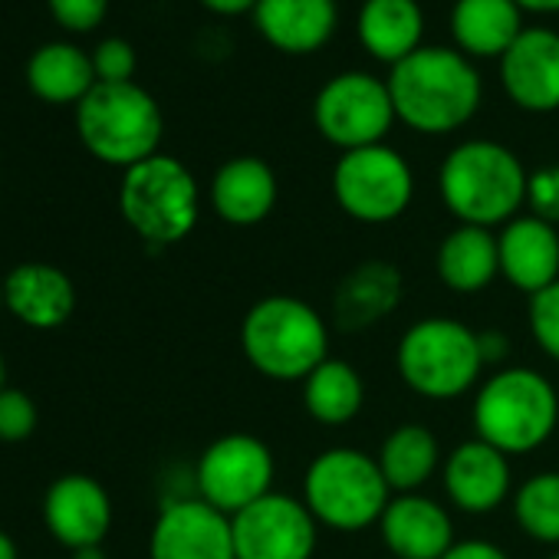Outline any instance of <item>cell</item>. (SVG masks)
I'll use <instances>...</instances> for the list:
<instances>
[{
	"instance_id": "1",
	"label": "cell",
	"mask_w": 559,
	"mask_h": 559,
	"mask_svg": "<svg viewBox=\"0 0 559 559\" xmlns=\"http://www.w3.org/2000/svg\"><path fill=\"white\" fill-rule=\"evenodd\" d=\"M389 93L395 116L428 135L461 129L480 106V76L471 60L448 47H418L392 67Z\"/></svg>"
},
{
	"instance_id": "2",
	"label": "cell",
	"mask_w": 559,
	"mask_h": 559,
	"mask_svg": "<svg viewBox=\"0 0 559 559\" xmlns=\"http://www.w3.org/2000/svg\"><path fill=\"white\" fill-rule=\"evenodd\" d=\"M240 349L247 362L273 382H304L330 359L326 320L297 297H263L240 323Z\"/></svg>"
},
{
	"instance_id": "3",
	"label": "cell",
	"mask_w": 559,
	"mask_h": 559,
	"mask_svg": "<svg viewBox=\"0 0 559 559\" xmlns=\"http://www.w3.org/2000/svg\"><path fill=\"white\" fill-rule=\"evenodd\" d=\"M526 168L520 158L487 139L461 142L448 152L438 171L441 201L461 224L493 227L513 221L520 204H526Z\"/></svg>"
},
{
	"instance_id": "4",
	"label": "cell",
	"mask_w": 559,
	"mask_h": 559,
	"mask_svg": "<svg viewBox=\"0 0 559 559\" xmlns=\"http://www.w3.org/2000/svg\"><path fill=\"white\" fill-rule=\"evenodd\" d=\"M559 425L556 385L523 366L493 372L474 399V431L497 451L530 454L549 441Z\"/></svg>"
},
{
	"instance_id": "5",
	"label": "cell",
	"mask_w": 559,
	"mask_h": 559,
	"mask_svg": "<svg viewBox=\"0 0 559 559\" xmlns=\"http://www.w3.org/2000/svg\"><path fill=\"white\" fill-rule=\"evenodd\" d=\"M76 129L90 155L132 168L158 155L165 132L158 103L135 83H96L76 106Z\"/></svg>"
},
{
	"instance_id": "6",
	"label": "cell",
	"mask_w": 559,
	"mask_h": 559,
	"mask_svg": "<svg viewBox=\"0 0 559 559\" xmlns=\"http://www.w3.org/2000/svg\"><path fill=\"white\" fill-rule=\"evenodd\" d=\"M392 487L379 461L359 448H330L307 467L304 503L317 523L343 533H359L382 520Z\"/></svg>"
},
{
	"instance_id": "7",
	"label": "cell",
	"mask_w": 559,
	"mask_h": 559,
	"mask_svg": "<svg viewBox=\"0 0 559 559\" xmlns=\"http://www.w3.org/2000/svg\"><path fill=\"white\" fill-rule=\"evenodd\" d=\"M119 211L126 224L152 247L185 240L201 211L194 175L171 155H152L122 175Z\"/></svg>"
},
{
	"instance_id": "8",
	"label": "cell",
	"mask_w": 559,
	"mask_h": 559,
	"mask_svg": "<svg viewBox=\"0 0 559 559\" xmlns=\"http://www.w3.org/2000/svg\"><path fill=\"white\" fill-rule=\"evenodd\" d=\"M395 362L405 385L435 402L471 392L484 372L477 333L448 317H431L408 326Z\"/></svg>"
},
{
	"instance_id": "9",
	"label": "cell",
	"mask_w": 559,
	"mask_h": 559,
	"mask_svg": "<svg viewBox=\"0 0 559 559\" xmlns=\"http://www.w3.org/2000/svg\"><path fill=\"white\" fill-rule=\"evenodd\" d=\"M333 194L340 207L362 224H389L405 214L415 194L408 162L389 145L343 152L333 168Z\"/></svg>"
},
{
	"instance_id": "10",
	"label": "cell",
	"mask_w": 559,
	"mask_h": 559,
	"mask_svg": "<svg viewBox=\"0 0 559 559\" xmlns=\"http://www.w3.org/2000/svg\"><path fill=\"white\" fill-rule=\"evenodd\" d=\"M313 122L320 135L343 152L379 145L395 122L389 83L369 73L333 76L313 103Z\"/></svg>"
},
{
	"instance_id": "11",
	"label": "cell",
	"mask_w": 559,
	"mask_h": 559,
	"mask_svg": "<svg viewBox=\"0 0 559 559\" xmlns=\"http://www.w3.org/2000/svg\"><path fill=\"white\" fill-rule=\"evenodd\" d=\"M273 451L253 435H224L211 441L194 467L198 497L234 516L273 487Z\"/></svg>"
},
{
	"instance_id": "12",
	"label": "cell",
	"mask_w": 559,
	"mask_h": 559,
	"mask_svg": "<svg viewBox=\"0 0 559 559\" xmlns=\"http://www.w3.org/2000/svg\"><path fill=\"white\" fill-rule=\"evenodd\" d=\"M237 559H313L320 523L297 497L270 490L230 516Z\"/></svg>"
},
{
	"instance_id": "13",
	"label": "cell",
	"mask_w": 559,
	"mask_h": 559,
	"mask_svg": "<svg viewBox=\"0 0 559 559\" xmlns=\"http://www.w3.org/2000/svg\"><path fill=\"white\" fill-rule=\"evenodd\" d=\"M148 559H237L230 516L201 497L168 500L152 526Z\"/></svg>"
},
{
	"instance_id": "14",
	"label": "cell",
	"mask_w": 559,
	"mask_h": 559,
	"mask_svg": "<svg viewBox=\"0 0 559 559\" xmlns=\"http://www.w3.org/2000/svg\"><path fill=\"white\" fill-rule=\"evenodd\" d=\"M44 520L57 543L67 549L103 546L112 526V500L106 487L90 474H63L44 497Z\"/></svg>"
},
{
	"instance_id": "15",
	"label": "cell",
	"mask_w": 559,
	"mask_h": 559,
	"mask_svg": "<svg viewBox=\"0 0 559 559\" xmlns=\"http://www.w3.org/2000/svg\"><path fill=\"white\" fill-rule=\"evenodd\" d=\"M507 96L526 112L559 109V34L546 27L523 31L500 57Z\"/></svg>"
},
{
	"instance_id": "16",
	"label": "cell",
	"mask_w": 559,
	"mask_h": 559,
	"mask_svg": "<svg viewBox=\"0 0 559 559\" xmlns=\"http://www.w3.org/2000/svg\"><path fill=\"white\" fill-rule=\"evenodd\" d=\"M497 250L507 284L526 297H536L559 280V234L533 214L507 221L497 237Z\"/></svg>"
},
{
	"instance_id": "17",
	"label": "cell",
	"mask_w": 559,
	"mask_h": 559,
	"mask_svg": "<svg viewBox=\"0 0 559 559\" xmlns=\"http://www.w3.org/2000/svg\"><path fill=\"white\" fill-rule=\"evenodd\" d=\"M405 294L402 270L389 260H362L356 263L333 294V320L346 333L372 330L376 323L389 320Z\"/></svg>"
},
{
	"instance_id": "18",
	"label": "cell",
	"mask_w": 559,
	"mask_h": 559,
	"mask_svg": "<svg viewBox=\"0 0 559 559\" xmlns=\"http://www.w3.org/2000/svg\"><path fill=\"white\" fill-rule=\"evenodd\" d=\"M4 310L31 330H60L76 310V287L53 263H21L4 276Z\"/></svg>"
},
{
	"instance_id": "19",
	"label": "cell",
	"mask_w": 559,
	"mask_h": 559,
	"mask_svg": "<svg viewBox=\"0 0 559 559\" xmlns=\"http://www.w3.org/2000/svg\"><path fill=\"white\" fill-rule=\"evenodd\" d=\"M379 526L389 552L399 559H441L454 546V523L448 510L421 493L392 497Z\"/></svg>"
},
{
	"instance_id": "20",
	"label": "cell",
	"mask_w": 559,
	"mask_h": 559,
	"mask_svg": "<svg viewBox=\"0 0 559 559\" xmlns=\"http://www.w3.org/2000/svg\"><path fill=\"white\" fill-rule=\"evenodd\" d=\"M444 490L464 513H490L510 493V461L493 444L471 438L444 464Z\"/></svg>"
},
{
	"instance_id": "21",
	"label": "cell",
	"mask_w": 559,
	"mask_h": 559,
	"mask_svg": "<svg viewBox=\"0 0 559 559\" xmlns=\"http://www.w3.org/2000/svg\"><path fill=\"white\" fill-rule=\"evenodd\" d=\"M211 204L221 221L253 227L270 217L276 204V175L263 158L237 155L224 162L211 181Z\"/></svg>"
},
{
	"instance_id": "22",
	"label": "cell",
	"mask_w": 559,
	"mask_h": 559,
	"mask_svg": "<svg viewBox=\"0 0 559 559\" xmlns=\"http://www.w3.org/2000/svg\"><path fill=\"white\" fill-rule=\"evenodd\" d=\"M257 31L284 53H313L336 31V0H257Z\"/></svg>"
},
{
	"instance_id": "23",
	"label": "cell",
	"mask_w": 559,
	"mask_h": 559,
	"mask_svg": "<svg viewBox=\"0 0 559 559\" xmlns=\"http://www.w3.org/2000/svg\"><path fill=\"white\" fill-rule=\"evenodd\" d=\"M435 270L441 284L454 294H480L500 273V250L490 227L461 224L438 243Z\"/></svg>"
},
{
	"instance_id": "24",
	"label": "cell",
	"mask_w": 559,
	"mask_h": 559,
	"mask_svg": "<svg viewBox=\"0 0 559 559\" xmlns=\"http://www.w3.org/2000/svg\"><path fill=\"white\" fill-rule=\"evenodd\" d=\"M425 14L418 0H366L359 11L362 47L385 63H402L421 47Z\"/></svg>"
},
{
	"instance_id": "25",
	"label": "cell",
	"mask_w": 559,
	"mask_h": 559,
	"mask_svg": "<svg viewBox=\"0 0 559 559\" xmlns=\"http://www.w3.org/2000/svg\"><path fill=\"white\" fill-rule=\"evenodd\" d=\"M451 31L461 50L474 57H503L523 34L516 0H457Z\"/></svg>"
},
{
	"instance_id": "26",
	"label": "cell",
	"mask_w": 559,
	"mask_h": 559,
	"mask_svg": "<svg viewBox=\"0 0 559 559\" xmlns=\"http://www.w3.org/2000/svg\"><path fill=\"white\" fill-rule=\"evenodd\" d=\"M27 83L37 99L67 106V103H83L86 93L99 83L93 57H86L73 44H47L40 47L31 63H27Z\"/></svg>"
},
{
	"instance_id": "27",
	"label": "cell",
	"mask_w": 559,
	"mask_h": 559,
	"mask_svg": "<svg viewBox=\"0 0 559 559\" xmlns=\"http://www.w3.org/2000/svg\"><path fill=\"white\" fill-rule=\"evenodd\" d=\"M366 402V385L356 366L343 359H326L304 379V405L320 425H349Z\"/></svg>"
},
{
	"instance_id": "28",
	"label": "cell",
	"mask_w": 559,
	"mask_h": 559,
	"mask_svg": "<svg viewBox=\"0 0 559 559\" xmlns=\"http://www.w3.org/2000/svg\"><path fill=\"white\" fill-rule=\"evenodd\" d=\"M438 438L425 428V425H399L379 451V467L392 487V493H418L421 484H428V477L438 467Z\"/></svg>"
},
{
	"instance_id": "29",
	"label": "cell",
	"mask_w": 559,
	"mask_h": 559,
	"mask_svg": "<svg viewBox=\"0 0 559 559\" xmlns=\"http://www.w3.org/2000/svg\"><path fill=\"white\" fill-rule=\"evenodd\" d=\"M513 516L530 539L559 546V471L530 477L513 497Z\"/></svg>"
},
{
	"instance_id": "30",
	"label": "cell",
	"mask_w": 559,
	"mask_h": 559,
	"mask_svg": "<svg viewBox=\"0 0 559 559\" xmlns=\"http://www.w3.org/2000/svg\"><path fill=\"white\" fill-rule=\"evenodd\" d=\"M530 333L536 346L559 362V280L530 297Z\"/></svg>"
},
{
	"instance_id": "31",
	"label": "cell",
	"mask_w": 559,
	"mask_h": 559,
	"mask_svg": "<svg viewBox=\"0 0 559 559\" xmlns=\"http://www.w3.org/2000/svg\"><path fill=\"white\" fill-rule=\"evenodd\" d=\"M37 428V405L21 389H0V441H24Z\"/></svg>"
},
{
	"instance_id": "32",
	"label": "cell",
	"mask_w": 559,
	"mask_h": 559,
	"mask_svg": "<svg viewBox=\"0 0 559 559\" xmlns=\"http://www.w3.org/2000/svg\"><path fill=\"white\" fill-rule=\"evenodd\" d=\"M526 204H530L533 217H539L552 227L559 224V165H543L530 175Z\"/></svg>"
},
{
	"instance_id": "33",
	"label": "cell",
	"mask_w": 559,
	"mask_h": 559,
	"mask_svg": "<svg viewBox=\"0 0 559 559\" xmlns=\"http://www.w3.org/2000/svg\"><path fill=\"white\" fill-rule=\"evenodd\" d=\"M93 67H96V80L99 83H132V73H135V50L119 40V37H109L96 47L93 53Z\"/></svg>"
},
{
	"instance_id": "34",
	"label": "cell",
	"mask_w": 559,
	"mask_h": 559,
	"mask_svg": "<svg viewBox=\"0 0 559 559\" xmlns=\"http://www.w3.org/2000/svg\"><path fill=\"white\" fill-rule=\"evenodd\" d=\"M106 8H109V0H50L57 24L73 34L96 31L106 17Z\"/></svg>"
},
{
	"instance_id": "35",
	"label": "cell",
	"mask_w": 559,
	"mask_h": 559,
	"mask_svg": "<svg viewBox=\"0 0 559 559\" xmlns=\"http://www.w3.org/2000/svg\"><path fill=\"white\" fill-rule=\"evenodd\" d=\"M441 559H510V556L490 539H461Z\"/></svg>"
},
{
	"instance_id": "36",
	"label": "cell",
	"mask_w": 559,
	"mask_h": 559,
	"mask_svg": "<svg viewBox=\"0 0 559 559\" xmlns=\"http://www.w3.org/2000/svg\"><path fill=\"white\" fill-rule=\"evenodd\" d=\"M477 343H480V356H484V366H497L500 359H507L510 353V340L497 330H484L477 333Z\"/></svg>"
},
{
	"instance_id": "37",
	"label": "cell",
	"mask_w": 559,
	"mask_h": 559,
	"mask_svg": "<svg viewBox=\"0 0 559 559\" xmlns=\"http://www.w3.org/2000/svg\"><path fill=\"white\" fill-rule=\"evenodd\" d=\"M201 4L211 8L214 14H243L257 8V0H201Z\"/></svg>"
},
{
	"instance_id": "38",
	"label": "cell",
	"mask_w": 559,
	"mask_h": 559,
	"mask_svg": "<svg viewBox=\"0 0 559 559\" xmlns=\"http://www.w3.org/2000/svg\"><path fill=\"white\" fill-rule=\"evenodd\" d=\"M0 559H21V549L14 543V536H8L4 530H0Z\"/></svg>"
},
{
	"instance_id": "39",
	"label": "cell",
	"mask_w": 559,
	"mask_h": 559,
	"mask_svg": "<svg viewBox=\"0 0 559 559\" xmlns=\"http://www.w3.org/2000/svg\"><path fill=\"white\" fill-rule=\"evenodd\" d=\"M516 4L530 11H559V0H516Z\"/></svg>"
},
{
	"instance_id": "40",
	"label": "cell",
	"mask_w": 559,
	"mask_h": 559,
	"mask_svg": "<svg viewBox=\"0 0 559 559\" xmlns=\"http://www.w3.org/2000/svg\"><path fill=\"white\" fill-rule=\"evenodd\" d=\"M73 559H109V556L103 552V546H86V549H76Z\"/></svg>"
},
{
	"instance_id": "41",
	"label": "cell",
	"mask_w": 559,
	"mask_h": 559,
	"mask_svg": "<svg viewBox=\"0 0 559 559\" xmlns=\"http://www.w3.org/2000/svg\"><path fill=\"white\" fill-rule=\"evenodd\" d=\"M4 379H8V362H4V356H0V389H8Z\"/></svg>"
},
{
	"instance_id": "42",
	"label": "cell",
	"mask_w": 559,
	"mask_h": 559,
	"mask_svg": "<svg viewBox=\"0 0 559 559\" xmlns=\"http://www.w3.org/2000/svg\"><path fill=\"white\" fill-rule=\"evenodd\" d=\"M0 310H4V280H0Z\"/></svg>"
},
{
	"instance_id": "43",
	"label": "cell",
	"mask_w": 559,
	"mask_h": 559,
	"mask_svg": "<svg viewBox=\"0 0 559 559\" xmlns=\"http://www.w3.org/2000/svg\"><path fill=\"white\" fill-rule=\"evenodd\" d=\"M552 559H559V552H556V556H552Z\"/></svg>"
}]
</instances>
